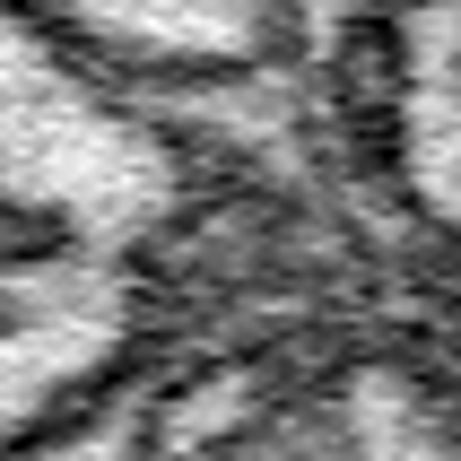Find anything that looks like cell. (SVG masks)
Listing matches in <instances>:
<instances>
[{"instance_id":"obj_1","label":"cell","mask_w":461,"mask_h":461,"mask_svg":"<svg viewBox=\"0 0 461 461\" xmlns=\"http://www.w3.org/2000/svg\"><path fill=\"white\" fill-rule=\"evenodd\" d=\"M305 218L279 131L140 96L0 0V461H44Z\"/></svg>"},{"instance_id":"obj_2","label":"cell","mask_w":461,"mask_h":461,"mask_svg":"<svg viewBox=\"0 0 461 461\" xmlns=\"http://www.w3.org/2000/svg\"><path fill=\"white\" fill-rule=\"evenodd\" d=\"M44 461H461V392L418 313L305 218Z\"/></svg>"},{"instance_id":"obj_3","label":"cell","mask_w":461,"mask_h":461,"mask_svg":"<svg viewBox=\"0 0 461 461\" xmlns=\"http://www.w3.org/2000/svg\"><path fill=\"white\" fill-rule=\"evenodd\" d=\"M287 166L461 392V0H296Z\"/></svg>"},{"instance_id":"obj_4","label":"cell","mask_w":461,"mask_h":461,"mask_svg":"<svg viewBox=\"0 0 461 461\" xmlns=\"http://www.w3.org/2000/svg\"><path fill=\"white\" fill-rule=\"evenodd\" d=\"M9 9L140 96L287 140L296 0H9Z\"/></svg>"}]
</instances>
